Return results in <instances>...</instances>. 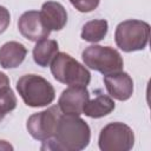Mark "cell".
I'll return each mask as SVG.
<instances>
[{"instance_id":"6da1fadb","label":"cell","mask_w":151,"mask_h":151,"mask_svg":"<svg viewBox=\"0 0 151 151\" xmlns=\"http://www.w3.org/2000/svg\"><path fill=\"white\" fill-rule=\"evenodd\" d=\"M91 139L88 124L77 114L63 113L53 138L42 142L41 150L80 151L85 149Z\"/></svg>"},{"instance_id":"7a4b0ae2","label":"cell","mask_w":151,"mask_h":151,"mask_svg":"<svg viewBox=\"0 0 151 151\" xmlns=\"http://www.w3.org/2000/svg\"><path fill=\"white\" fill-rule=\"evenodd\" d=\"M17 91L27 106L42 107L55 98L52 84L38 74H25L17 81Z\"/></svg>"},{"instance_id":"3957f363","label":"cell","mask_w":151,"mask_h":151,"mask_svg":"<svg viewBox=\"0 0 151 151\" xmlns=\"http://www.w3.org/2000/svg\"><path fill=\"white\" fill-rule=\"evenodd\" d=\"M50 66L54 79L61 84L68 86H87L91 81L88 70L65 52H58Z\"/></svg>"},{"instance_id":"277c9868","label":"cell","mask_w":151,"mask_h":151,"mask_svg":"<svg viewBox=\"0 0 151 151\" xmlns=\"http://www.w3.org/2000/svg\"><path fill=\"white\" fill-rule=\"evenodd\" d=\"M150 38V25L143 20L129 19L122 21L114 32L117 46L124 52L142 51Z\"/></svg>"},{"instance_id":"5b68a950","label":"cell","mask_w":151,"mask_h":151,"mask_svg":"<svg viewBox=\"0 0 151 151\" xmlns=\"http://www.w3.org/2000/svg\"><path fill=\"white\" fill-rule=\"evenodd\" d=\"M81 58L85 66L104 76L123 71L124 61L120 53L110 46L91 45L83 51Z\"/></svg>"},{"instance_id":"8992f818","label":"cell","mask_w":151,"mask_h":151,"mask_svg":"<svg viewBox=\"0 0 151 151\" xmlns=\"http://www.w3.org/2000/svg\"><path fill=\"white\" fill-rule=\"evenodd\" d=\"M134 133L132 129L120 122H114L105 125L98 139V145L101 151H129L133 147Z\"/></svg>"},{"instance_id":"52a82bcc","label":"cell","mask_w":151,"mask_h":151,"mask_svg":"<svg viewBox=\"0 0 151 151\" xmlns=\"http://www.w3.org/2000/svg\"><path fill=\"white\" fill-rule=\"evenodd\" d=\"M63 112L58 105L51 106L44 111L32 114L26 123L28 133L37 140L45 142L55 134L57 126Z\"/></svg>"},{"instance_id":"ba28073f","label":"cell","mask_w":151,"mask_h":151,"mask_svg":"<svg viewBox=\"0 0 151 151\" xmlns=\"http://www.w3.org/2000/svg\"><path fill=\"white\" fill-rule=\"evenodd\" d=\"M18 28L24 38L35 42L46 39L51 33V29L45 25L38 11H27L22 13L18 20Z\"/></svg>"},{"instance_id":"9c48e42d","label":"cell","mask_w":151,"mask_h":151,"mask_svg":"<svg viewBox=\"0 0 151 151\" xmlns=\"http://www.w3.org/2000/svg\"><path fill=\"white\" fill-rule=\"evenodd\" d=\"M88 99L90 92L87 91L86 86H70L61 92L58 100V106L65 114L80 116Z\"/></svg>"},{"instance_id":"30bf717a","label":"cell","mask_w":151,"mask_h":151,"mask_svg":"<svg viewBox=\"0 0 151 151\" xmlns=\"http://www.w3.org/2000/svg\"><path fill=\"white\" fill-rule=\"evenodd\" d=\"M104 84L109 94L120 101L127 100L133 93V80L129 73L119 71L104 77Z\"/></svg>"},{"instance_id":"8fae6325","label":"cell","mask_w":151,"mask_h":151,"mask_svg":"<svg viewBox=\"0 0 151 151\" xmlns=\"http://www.w3.org/2000/svg\"><path fill=\"white\" fill-rule=\"evenodd\" d=\"M41 18L51 31H60L67 22V13L65 7L57 1H46L41 6Z\"/></svg>"},{"instance_id":"7c38bea8","label":"cell","mask_w":151,"mask_h":151,"mask_svg":"<svg viewBox=\"0 0 151 151\" xmlns=\"http://www.w3.org/2000/svg\"><path fill=\"white\" fill-rule=\"evenodd\" d=\"M26 47L18 41H8L0 47V65L4 68H15L26 58Z\"/></svg>"},{"instance_id":"4fadbf2b","label":"cell","mask_w":151,"mask_h":151,"mask_svg":"<svg viewBox=\"0 0 151 151\" xmlns=\"http://www.w3.org/2000/svg\"><path fill=\"white\" fill-rule=\"evenodd\" d=\"M58 42L53 39H42L37 41L33 48L34 63L41 67H47L51 65L54 57L58 54Z\"/></svg>"},{"instance_id":"5bb4252c","label":"cell","mask_w":151,"mask_h":151,"mask_svg":"<svg viewBox=\"0 0 151 151\" xmlns=\"http://www.w3.org/2000/svg\"><path fill=\"white\" fill-rule=\"evenodd\" d=\"M114 101L111 97L106 94H98L94 99H88L86 101L83 113L90 118H101L110 114L114 110Z\"/></svg>"},{"instance_id":"9a60e30c","label":"cell","mask_w":151,"mask_h":151,"mask_svg":"<svg viewBox=\"0 0 151 151\" xmlns=\"http://www.w3.org/2000/svg\"><path fill=\"white\" fill-rule=\"evenodd\" d=\"M15 107L17 97L9 87V79L4 72H0V122Z\"/></svg>"},{"instance_id":"2e32d148","label":"cell","mask_w":151,"mask_h":151,"mask_svg":"<svg viewBox=\"0 0 151 151\" xmlns=\"http://www.w3.org/2000/svg\"><path fill=\"white\" fill-rule=\"evenodd\" d=\"M109 29V24L104 19H94L87 21L81 29V39L88 42H98L103 40Z\"/></svg>"},{"instance_id":"e0dca14e","label":"cell","mask_w":151,"mask_h":151,"mask_svg":"<svg viewBox=\"0 0 151 151\" xmlns=\"http://www.w3.org/2000/svg\"><path fill=\"white\" fill-rule=\"evenodd\" d=\"M70 2L81 13H88L96 9L100 2V0H70Z\"/></svg>"},{"instance_id":"ac0fdd59","label":"cell","mask_w":151,"mask_h":151,"mask_svg":"<svg viewBox=\"0 0 151 151\" xmlns=\"http://www.w3.org/2000/svg\"><path fill=\"white\" fill-rule=\"evenodd\" d=\"M11 22V15L6 7L0 6V34H2Z\"/></svg>"},{"instance_id":"d6986e66","label":"cell","mask_w":151,"mask_h":151,"mask_svg":"<svg viewBox=\"0 0 151 151\" xmlns=\"http://www.w3.org/2000/svg\"><path fill=\"white\" fill-rule=\"evenodd\" d=\"M0 149H4V150H9V149H11V150H12L13 147H12L8 143H6L5 140H0Z\"/></svg>"}]
</instances>
